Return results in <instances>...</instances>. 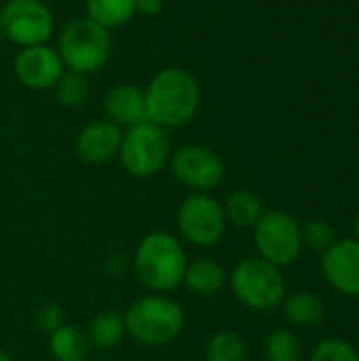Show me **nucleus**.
<instances>
[{
  "label": "nucleus",
  "mask_w": 359,
  "mask_h": 361,
  "mask_svg": "<svg viewBox=\"0 0 359 361\" xmlns=\"http://www.w3.org/2000/svg\"><path fill=\"white\" fill-rule=\"evenodd\" d=\"M197 78L182 68L161 70L144 91L146 121L167 129L188 123L199 108Z\"/></svg>",
  "instance_id": "nucleus-1"
},
{
  "label": "nucleus",
  "mask_w": 359,
  "mask_h": 361,
  "mask_svg": "<svg viewBox=\"0 0 359 361\" xmlns=\"http://www.w3.org/2000/svg\"><path fill=\"white\" fill-rule=\"evenodd\" d=\"M138 279L152 292H169L184 281L186 254L182 243L165 231L148 233L135 250Z\"/></svg>",
  "instance_id": "nucleus-2"
},
{
  "label": "nucleus",
  "mask_w": 359,
  "mask_h": 361,
  "mask_svg": "<svg viewBox=\"0 0 359 361\" xmlns=\"http://www.w3.org/2000/svg\"><path fill=\"white\" fill-rule=\"evenodd\" d=\"M125 332L144 347H163L176 341L184 328L182 307L165 296H144L123 315Z\"/></svg>",
  "instance_id": "nucleus-3"
},
{
  "label": "nucleus",
  "mask_w": 359,
  "mask_h": 361,
  "mask_svg": "<svg viewBox=\"0 0 359 361\" xmlns=\"http://www.w3.org/2000/svg\"><path fill=\"white\" fill-rule=\"evenodd\" d=\"M229 281L235 298L252 311H271L286 298V279L281 269L262 258L241 260L233 269Z\"/></svg>",
  "instance_id": "nucleus-4"
},
{
  "label": "nucleus",
  "mask_w": 359,
  "mask_h": 361,
  "mask_svg": "<svg viewBox=\"0 0 359 361\" xmlns=\"http://www.w3.org/2000/svg\"><path fill=\"white\" fill-rule=\"evenodd\" d=\"M59 57L72 72L91 74L106 66L112 53V36L89 17L70 21L59 36Z\"/></svg>",
  "instance_id": "nucleus-5"
},
{
  "label": "nucleus",
  "mask_w": 359,
  "mask_h": 361,
  "mask_svg": "<svg viewBox=\"0 0 359 361\" xmlns=\"http://www.w3.org/2000/svg\"><path fill=\"white\" fill-rule=\"evenodd\" d=\"M121 165L135 178L159 173L169 161V137L163 127L144 121L123 133L118 148Z\"/></svg>",
  "instance_id": "nucleus-6"
},
{
  "label": "nucleus",
  "mask_w": 359,
  "mask_h": 361,
  "mask_svg": "<svg viewBox=\"0 0 359 361\" xmlns=\"http://www.w3.org/2000/svg\"><path fill=\"white\" fill-rule=\"evenodd\" d=\"M254 243L258 250V258L279 269L288 267L296 262L303 252L300 224L288 212H264L254 224Z\"/></svg>",
  "instance_id": "nucleus-7"
},
{
  "label": "nucleus",
  "mask_w": 359,
  "mask_h": 361,
  "mask_svg": "<svg viewBox=\"0 0 359 361\" xmlns=\"http://www.w3.org/2000/svg\"><path fill=\"white\" fill-rule=\"evenodd\" d=\"M224 207L207 192L188 195L178 209V228L182 237L197 247L216 245L226 233Z\"/></svg>",
  "instance_id": "nucleus-8"
},
{
  "label": "nucleus",
  "mask_w": 359,
  "mask_h": 361,
  "mask_svg": "<svg viewBox=\"0 0 359 361\" xmlns=\"http://www.w3.org/2000/svg\"><path fill=\"white\" fill-rule=\"evenodd\" d=\"M0 27L21 47L44 44L53 32V13L40 0H8L0 8Z\"/></svg>",
  "instance_id": "nucleus-9"
},
{
  "label": "nucleus",
  "mask_w": 359,
  "mask_h": 361,
  "mask_svg": "<svg viewBox=\"0 0 359 361\" xmlns=\"http://www.w3.org/2000/svg\"><path fill=\"white\" fill-rule=\"evenodd\" d=\"M174 178L199 192L214 190L224 178L222 159L205 146H182L169 157Z\"/></svg>",
  "instance_id": "nucleus-10"
},
{
  "label": "nucleus",
  "mask_w": 359,
  "mask_h": 361,
  "mask_svg": "<svg viewBox=\"0 0 359 361\" xmlns=\"http://www.w3.org/2000/svg\"><path fill=\"white\" fill-rule=\"evenodd\" d=\"M326 281L343 296L359 298V241L336 239L320 260Z\"/></svg>",
  "instance_id": "nucleus-11"
},
{
  "label": "nucleus",
  "mask_w": 359,
  "mask_h": 361,
  "mask_svg": "<svg viewBox=\"0 0 359 361\" xmlns=\"http://www.w3.org/2000/svg\"><path fill=\"white\" fill-rule=\"evenodd\" d=\"M15 76L28 89L44 91L57 85L63 74V61L59 53L47 44L23 47L15 57Z\"/></svg>",
  "instance_id": "nucleus-12"
},
{
  "label": "nucleus",
  "mask_w": 359,
  "mask_h": 361,
  "mask_svg": "<svg viewBox=\"0 0 359 361\" xmlns=\"http://www.w3.org/2000/svg\"><path fill=\"white\" fill-rule=\"evenodd\" d=\"M121 127L112 121H95L80 129L76 135V154L91 165L106 163L118 154L121 148Z\"/></svg>",
  "instance_id": "nucleus-13"
},
{
  "label": "nucleus",
  "mask_w": 359,
  "mask_h": 361,
  "mask_svg": "<svg viewBox=\"0 0 359 361\" xmlns=\"http://www.w3.org/2000/svg\"><path fill=\"white\" fill-rule=\"evenodd\" d=\"M104 108L112 123L133 127L146 121L144 91L133 85H116L106 93Z\"/></svg>",
  "instance_id": "nucleus-14"
},
{
  "label": "nucleus",
  "mask_w": 359,
  "mask_h": 361,
  "mask_svg": "<svg viewBox=\"0 0 359 361\" xmlns=\"http://www.w3.org/2000/svg\"><path fill=\"white\" fill-rule=\"evenodd\" d=\"M195 296H214L226 283V271L214 258H197L186 264L184 281Z\"/></svg>",
  "instance_id": "nucleus-15"
},
{
  "label": "nucleus",
  "mask_w": 359,
  "mask_h": 361,
  "mask_svg": "<svg viewBox=\"0 0 359 361\" xmlns=\"http://www.w3.org/2000/svg\"><path fill=\"white\" fill-rule=\"evenodd\" d=\"M286 319L296 328H313L324 322L326 305L313 292H294L284 298L281 302Z\"/></svg>",
  "instance_id": "nucleus-16"
},
{
  "label": "nucleus",
  "mask_w": 359,
  "mask_h": 361,
  "mask_svg": "<svg viewBox=\"0 0 359 361\" xmlns=\"http://www.w3.org/2000/svg\"><path fill=\"white\" fill-rule=\"evenodd\" d=\"M87 334L76 326H59L49 334V351L57 361H85L89 355Z\"/></svg>",
  "instance_id": "nucleus-17"
},
{
  "label": "nucleus",
  "mask_w": 359,
  "mask_h": 361,
  "mask_svg": "<svg viewBox=\"0 0 359 361\" xmlns=\"http://www.w3.org/2000/svg\"><path fill=\"white\" fill-rule=\"evenodd\" d=\"M85 334H87V341L91 347H95L99 351L114 349L116 345H121L123 336L127 334L125 319L116 311H102L89 322Z\"/></svg>",
  "instance_id": "nucleus-18"
},
{
  "label": "nucleus",
  "mask_w": 359,
  "mask_h": 361,
  "mask_svg": "<svg viewBox=\"0 0 359 361\" xmlns=\"http://www.w3.org/2000/svg\"><path fill=\"white\" fill-rule=\"evenodd\" d=\"M224 216L226 222L237 228H254V224L264 214L260 199L250 190H235L224 201Z\"/></svg>",
  "instance_id": "nucleus-19"
},
{
  "label": "nucleus",
  "mask_w": 359,
  "mask_h": 361,
  "mask_svg": "<svg viewBox=\"0 0 359 361\" xmlns=\"http://www.w3.org/2000/svg\"><path fill=\"white\" fill-rule=\"evenodd\" d=\"M135 15V0H87V17L102 27H118Z\"/></svg>",
  "instance_id": "nucleus-20"
},
{
  "label": "nucleus",
  "mask_w": 359,
  "mask_h": 361,
  "mask_svg": "<svg viewBox=\"0 0 359 361\" xmlns=\"http://www.w3.org/2000/svg\"><path fill=\"white\" fill-rule=\"evenodd\" d=\"M264 355L269 361H300L303 341L288 328L273 330L264 341Z\"/></svg>",
  "instance_id": "nucleus-21"
},
{
  "label": "nucleus",
  "mask_w": 359,
  "mask_h": 361,
  "mask_svg": "<svg viewBox=\"0 0 359 361\" xmlns=\"http://www.w3.org/2000/svg\"><path fill=\"white\" fill-rule=\"evenodd\" d=\"M245 341L235 332H218L205 345V361H245Z\"/></svg>",
  "instance_id": "nucleus-22"
},
{
  "label": "nucleus",
  "mask_w": 359,
  "mask_h": 361,
  "mask_svg": "<svg viewBox=\"0 0 359 361\" xmlns=\"http://www.w3.org/2000/svg\"><path fill=\"white\" fill-rule=\"evenodd\" d=\"M300 239H303V250L307 247L311 252L324 254L336 241V233L328 220L311 218L305 224H300Z\"/></svg>",
  "instance_id": "nucleus-23"
},
{
  "label": "nucleus",
  "mask_w": 359,
  "mask_h": 361,
  "mask_svg": "<svg viewBox=\"0 0 359 361\" xmlns=\"http://www.w3.org/2000/svg\"><path fill=\"white\" fill-rule=\"evenodd\" d=\"M57 99L66 106V108H78L85 104L87 95H89V80L87 74L80 72H68L61 74V78L57 80Z\"/></svg>",
  "instance_id": "nucleus-24"
},
{
  "label": "nucleus",
  "mask_w": 359,
  "mask_h": 361,
  "mask_svg": "<svg viewBox=\"0 0 359 361\" xmlns=\"http://www.w3.org/2000/svg\"><path fill=\"white\" fill-rule=\"evenodd\" d=\"M309 361H359V351L345 338H324L311 351Z\"/></svg>",
  "instance_id": "nucleus-25"
},
{
  "label": "nucleus",
  "mask_w": 359,
  "mask_h": 361,
  "mask_svg": "<svg viewBox=\"0 0 359 361\" xmlns=\"http://www.w3.org/2000/svg\"><path fill=\"white\" fill-rule=\"evenodd\" d=\"M36 324H38L40 330H44V332L51 334L53 330H57L59 326H63V311H61V307L55 305V302L42 305L38 309V313H36Z\"/></svg>",
  "instance_id": "nucleus-26"
},
{
  "label": "nucleus",
  "mask_w": 359,
  "mask_h": 361,
  "mask_svg": "<svg viewBox=\"0 0 359 361\" xmlns=\"http://www.w3.org/2000/svg\"><path fill=\"white\" fill-rule=\"evenodd\" d=\"M163 8V0H135V11L150 17V15H159Z\"/></svg>",
  "instance_id": "nucleus-27"
},
{
  "label": "nucleus",
  "mask_w": 359,
  "mask_h": 361,
  "mask_svg": "<svg viewBox=\"0 0 359 361\" xmlns=\"http://www.w3.org/2000/svg\"><path fill=\"white\" fill-rule=\"evenodd\" d=\"M353 231H355V237H353V239H358V241H359V214H358V218H355V224H353Z\"/></svg>",
  "instance_id": "nucleus-28"
},
{
  "label": "nucleus",
  "mask_w": 359,
  "mask_h": 361,
  "mask_svg": "<svg viewBox=\"0 0 359 361\" xmlns=\"http://www.w3.org/2000/svg\"><path fill=\"white\" fill-rule=\"evenodd\" d=\"M0 361H11V357H8V353H4L2 349H0Z\"/></svg>",
  "instance_id": "nucleus-29"
},
{
  "label": "nucleus",
  "mask_w": 359,
  "mask_h": 361,
  "mask_svg": "<svg viewBox=\"0 0 359 361\" xmlns=\"http://www.w3.org/2000/svg\"><path fill=\"white\" fill-rule=\"evenodd\" d=\"M2 38H4V32H2V27H0V42H2Z\"/></svg>",
  "instance_id": "nucleus-30"
}]
</instances>
